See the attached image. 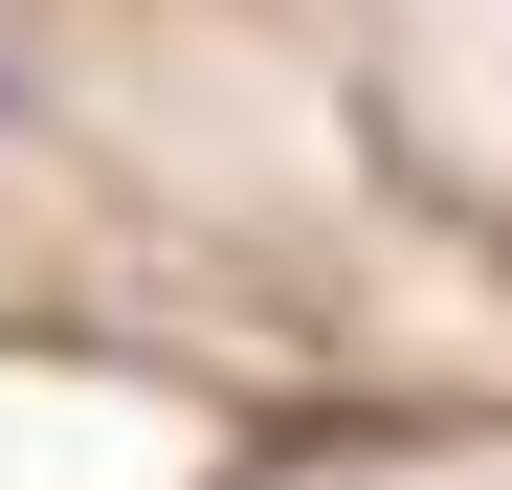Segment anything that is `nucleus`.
<instances>
[{
	"label": "nucleus",
	"instance_id": "1",
	"mask_svg": "<svg viewBox=\"0 0 512 490\" xmlns=\"http://www.w3.org/2000/svg\"><path fill=\"white\" fill-rule=\"evenodd\" d=\"M0 112H23V67H0Z\"/></svg>",
	"mask_w": 512,
	"mask_h": 490
}]
</instances>
